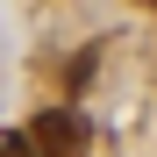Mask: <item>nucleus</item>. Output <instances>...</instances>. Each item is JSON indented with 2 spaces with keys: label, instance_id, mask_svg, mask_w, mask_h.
<instances>
[{
  "label": "nucleus",
  "instance_id": "obj_1",
  "mask_svg": "<svg viewBox=\"0 0 157 157\" xmlns=\"http://www.w3.org/2000/svg\"><path fill=\"white\" fill-rule=\"evenodd\" d=\"M36 143H43V157H78V150H86V114H78V107L36 114Z\"/></svg>",
  "mask_w": 157,
  "mask_h": 157
},
{
  "label": "nucleus",
  "instance_id": "obj_2",
  "mask_svg": "<svg viewBox=\"0 0 157 157\" xmlns=\"http://www.w3.org/2000/svg\"><path fill=\"white\" fill-rule=\"evenodd\" d=\"M0 157H43L36 128H0Z\"/></svg>",
  "mask_w": 157,
  "mask_h": 157
},
{
  "label": "nucleus",
  "instance_id": "obj_3",
  "mask_svg": "<svg viewBox=\"0 0 157 157\" xmlns=\"http://www.w3.org/2000/svg\"><path fill=\"white\" fill-rule=\"evenodd\" d=\"M93 64H100V50H78V57H71V93H78V86L93 78Z\"/></svg>",
  "mask_w": 157,
  "mask_h": 157
},
{
  "label": "nucleus",
  "instance_id": "obj_4",
  "mask_svg": "<svg viewBox=\"0 0 157 157\" xmlns=\"http://www.w3.org/2000/svg\"><path fill=\"white\" fill-rule=\"evenodd\" d=\"M143 7H157V0H143Z\"/></svg>",
  "mask_w": 157,
  "mask_h": 157
}]
</instances>
